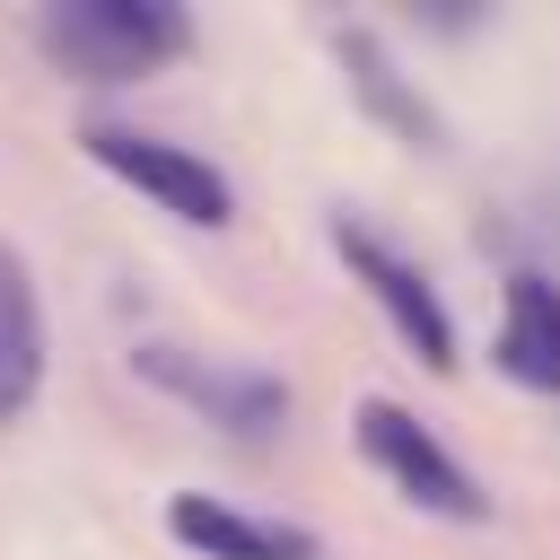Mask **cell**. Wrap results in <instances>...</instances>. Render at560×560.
Wrapping results in <instances>:
<instances>
[{"label":"cell","mask_w":560,"mask_h":560,"mask_svg":"<svg viewBox=\"0 0 560 560\" xmlns=\"http://www.w3.org/2000/svg\"><path fill=\"white\" fill-rule=\"evenodd\" d=\"M192 44V18L166 0H61L44 18V52L70 79H140Z\"/></svg>","instance_id":"cell-1"},{"label":"cell","mask_w":560,"mask_h":560,"mask_svg":"<svg viewBox=\"0 0 560 560\" xmlns=\"http://www.w3.org/2000/svg\"><path fill=\"white\" fill-rule=\"evenodd\" d=\"M350 429H359V455L411 499V508H429V516H455V525H481L490 516V499H481V481L429 438V420H411L402 402H385V394H368L359 411H350Z\"/></svg>","instance_id":"cell-2"},{"label":"cell","mask_w":560,"mask_h":560,"mask_svg":"<svg viewBox=\"0 0 560 560\" xmlns=\"http://www.w3.org/2000/svg\"><path fill=\"white\" fill-rule=\"evenodd\" d=\"M79 140H88V158H96L105 175H122L140 201L175 210L184 228H228V219H236V192H228V175H219L210 158H192V149H175V140H158V131H131V122H88Z\"/></svg>","instance_id":"cell-3"},{"label":"cell","mask_w":560,"mask_h":560,"mask_svg":"<svg viewBox=\"0 0 560 560\" xmlns=\"http://www.w3.org/2000/svg\"><path fill=\"white\" fill-rule=\"evenodd\" d=\"M131 368H140L149 385H166L175 402H192V411H201L210 429H228V438H271V429L289 420V385L262 376V368H228V359H201V350H175V341L131 350Z\"/></svg>","instance_id":"cell-4"},{"label":"cell","mask_w":560,"mask_h":560,"mask_svg":"<svg viewBox=\"0 0 560 560\" xmlns=\"http://www.w3.org/2000/svg\"><path fill=\"white\" fill-rule=\"evenodd\" d=\"M332 245H341L350 280L385 306V324L402 332V350H411L429 376H446V368H455V315H446V298H438V289H429V280H420L385 236H368V228H350V219L332 228Z\"/></svg>","instance_id":"cell-5"},{"label":"cell","mask_w":560,"mask_h":560,"mask_svg":"<svg viewBox=\"0 0 560 560\" xmlns=\"http://www.w3.org/2000/svg\"><path fill=\"white\" fill-rule=\"evenodd\" d=\"M166 534H175L184 551H201V560H324L315 534L271 525V516H245V508H228V499H210V490H175V499H166Z\"/></svg>","instance_id":"cell-6"},{"label":"cell","mask_w":560,"mask_h":560,"mask_svg":"<svg viewBox=\"0 0 560 560\" xmlns=\"http://www.w3.org/2000/svg\"><path fill=\"white\" fill-rule=\"evenodd\" d=\"M332 52H341L350 96H359V105H368V114H376V122H385L402 149H438V140H446V131H438V105H429V96L402 79V61H394V52H385L368 26H341V35H332Z\"/></svg>","instance_id":"cell-7"},{"label":"cell","mask_w":560,"mask_h":560,"mask_svg":"<svg viewBox=\"0 0 560 560\" xmlns=\"http://www.w3.org/2000/svg\"><path fill=\"white\" fill-rule=\"evenodd\" d=\"M499 368L534 394H560V280L516 271L499 306Z\"/></svg>","instance_id":"cell-8"},{"label":"cell","mask_w":560,"mask_h":560,"mask_svg":"<svg viewBox=\"0 0 560 560\" xmlns=\"http://www.w3.org/2000/svg\"><path fill=\"white\" fill-rule=\"evenodd\" d=\"M35 385H44V306H35L26 262L0 245V420H18Z\"/></svg>","instance_id":"cell-9"}]
</instances>
